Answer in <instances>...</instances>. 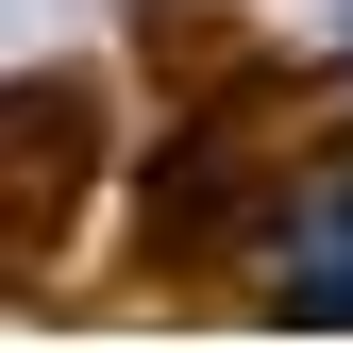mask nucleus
<instances>
[{
	"mask_svg": "<svg viewBox=\"0 0 353 353\" xmlns=\"http://www.w3.org/2000/svg\"><path fill=\"white\" fill-rule=\"evenodd\" d=\"M286 303H303V320H353V168L286 219Z\"/></svg>",
	"mask_w": 353,
	"mask_h": 353,
	"instance_id": "f257e3e1",
	"label": "nucleus"
}]
</instances>
